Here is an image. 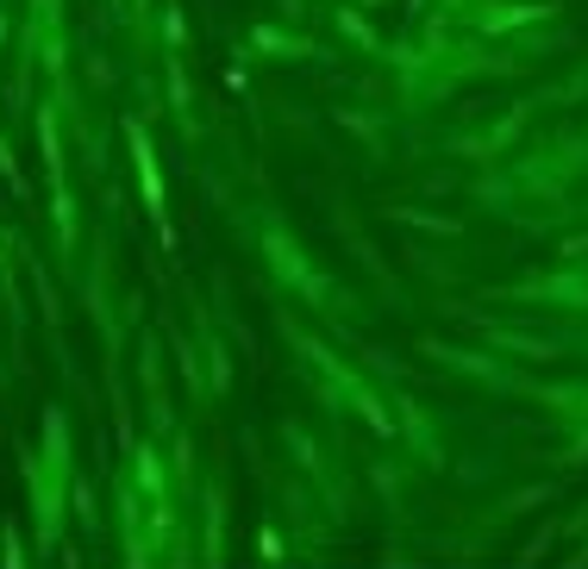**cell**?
Instances as JSON below:
<instances>
[{"instance_id":"cell-1","label":"cell","mask_w":588,"mask_h":569,"mask_svg":"<svg viewBox=\"0 0 588 569\" xmlns=\"http://www.w3.org/2000/svg\"><path fill=\"white\" fill-rule=\"evenodd\" d=\"M270 263H275V275H288V282H301V288H319L314 270H307V256L294 251V238L270 232Z\"/></svg>"}]
</instances>
